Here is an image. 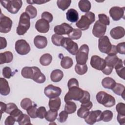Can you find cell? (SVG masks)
Here are the masks:
<instances>
[{
    "mask_svg": "<svg viewBox=\"0 0 125 125\" xmlns=\"http://www.w3.org/2000/svg\"><path fill=\"white\" fill-rule=\"evenodd\" d=\"M2 75L5 78L10 79L12 76L11 69L8 66H5L2 69Z\"/></svg>",
    "mask_w": 125,
    "mask_h": 125,
    "instance_id": "816d5d0a",
    "label": "cell"
},
{
    "mask_svg": "<svg viewBox=\"0 0 125 125\" xmlns=\"http://www.w3.org/2000/svg\"><path fill=\"white\" fill-rule=\"evenodd\" d=\"M79 7L81 11L87 13L91 9V3L88 0H81L78 3Z\"/></svg>",
    "mask_w": 125,
    "mask_h": 125,
    "instance_id": "f546056e",
    "label": "cell"
},
{
    "mask_svg": "<svg viewBox=\"0 0 125 125\" xmlns=\"http://www.w3.org/2000/svg\"><path fill=\"white\" fill-rule=\"evenodd\" d=\"M63 77V73L60 69L53 70L50 74L51 80L55 83H57L62 80Z\"/></svg>",
    "mask_w": 125,
    "mask_h": 125,
    "instance_id": "4316f807",
    "label": "cell"
},
{
    "mask_svg": "<svg viewBox=\"0 0 125 125\" xmlns=\"http://www.w3.org/2000/svg\"><path fill=\"white\" fill-rule=\"evenodd\" d=\"M10 92V88L7 81L3 78L0 79V93L3 96L8 95Z\"/></svg>",
    "mask_w": 125,
    "mask_h": 125,
    "instance_id": "7402d4cb",
    "label": "cell"
},
{
    "mask_svg": "<svg viewBox=\"0 0 125 125\" xmlns=\"http://www.w3.org/2000/svg\"><path fill=\"white\" fill-rule=\"evenodd\" d=\"M37 105L35 104L32 105L28 109H26V112L30 117L31 118H37Z\"/></svg>",
    "mask_w": 125,
    "mask_h": 125,
    "instance_id": "b9f144b4",
    "label": "cell"
},
{
    "mask_svg": "<svg viewBox=\"0 0 125 125\" xmlns=\"http://www.w3.org/2000/svg\"><path fill=\"white\" fill-rule=\"evenodd\" d=\"M102 113L100 110L89 111L88 115L84 118V121L87 124L93 125L96 122L102 120Z\"/></svg>",
    "mask_w": 125,
    "mask_h": 125,
    "instance_id": "7c38bea8",
    "label": "cell"
},
{
    "mask_svg": "<svg viewBox=\"0 0 125 125\" xmlns=\"http://www.w3.org/2000/svg\"><path fill=\"white\" fill-rule=\"evenodd\" d=\"M90 63L92 68L101 71H102L106 66L105 60L97 55L91 57Z\"/></svg>",
    "mask_w": 125,
    "mask_h": 125,
    "instance_id": "4fadbf2b",
    "label": "cell"
},
{
    "mask_svg": "<svg viewBox=\"0 0 125 125\" xmlns=\"http://www.w3.org/2000/svg\"><path fill=\"white\" fill-rule=\"evenodd\" d=\"M6 104L5 103L0 102V113L2 114L4 112H5L6 109Z\"/></svg>",
    "mask_w": 125,
    "mask_h": 125,
    "instance_id": "03108f58",
    "label": "cell"
},
{
    "mask_svg": "<svg viewBox=\"0 0 125 125\" xmlns=\"http://www.w3.org/2000/svg\"><path fill=\"white\" fill-rule=\"evenodd\" d=\"M15 49L18 54L21 55H25L29 53L31 48L29 43L24 40H19L15 44Z\"/></svg>",
    "mask_w": 125,
    "mask_h": 125,
    "instance_id": "ba28073f",
    "label": "cell"
},
{
    "mask_svg": "<svg viewBox=\"0 0 125 125\" xmlns=\"http://www.w3.org/2000/svg\"><path fill=\"white\" fill-rule=\"evenodd\" d=\"M0 3L9 13L16 14L22 6V1L21 0H6L1 1Z\"/></svg>",
    "mask_w": 125,
    "mask_h": 125,
    "instance_id": "277c9868",
    "label": "cell"
},
{
    "mask_svg": "<svg viewBox=\"0 0 125 125\" xmlns=\"http://www.w3.org/2000/svg\"><path fill=\"white\" fill-rule=\"evenodd\" d=\"M93 104L90 101L89 102L81 104V107L77 111V115L81 118H85L89 113V110L92 107Z\"/></svg>",
    "mask_w": 125,
    "mask_h": 125,
    "instance_id": "e0dca14e",
    "label": "cell"
},
{
    "mask_svg": "<svg viewBox=\"0 0 125 125\" xmlns=\"http://www.w3.org/2000/svg\"><path fill=\"white\" fill-rule=\"evenodd\" d=\"M68 114L65 110L61 111L59 114V117L57 119L58 121L61 123H64L68 118Z\"/></svg>",
    "mask_w": 125,
    "mask_h": 125,
    "instance_id": "f907efd6",
    "label": "cell"
},
{
    "mask_svg": "<svg viewBox=\"0 0 125 125\" xmlns=\"http://www.w3.org/2000/svg\"><path fill=\"white\" fill-rule=\"evenodd\" d=\"M124 89L125 86L123 84L119 83H116L115 85L112 90L114 93L119 96H121L124 99Z\"/></svg>",
    "mask_w": 125,
    "mask_h": 125,
    "instance_id": "e575fe53",
    "label": "cell"
},
{
    "mask_svg": "<svg viewBox=\"0 0 125 125\" xmlns=\"http://www.w3.org/2000/svg\"><path fill=\"white\" fill-rule=\"evenodd\" d=\"M16 122L15 119L11 115L8 116L5 120L4 124L5 125H13Z\"/></svg>",
    "mask_w": 125,
    "mask_h": 125,
    "instance_id": "680465c9",
    "label": "cell"
},
{
    "mask_svg": "<svg viewBox=\"0 0 125 125\" xmlns=\"http://www.w3.org/2000/svg\"><path fill=\"white\" fill-rule=\"evenodd\" d=\"M67 86L68 89L72 87L79 86V83L78 80L75 78H71L69 79L67 83Z\"/></svg>",
    "mask_w": 125,
    "mask_h": 125,
    "instance_id": "6f0895ef",
    "label": "cell"
},
{
    "mask_svg": "<svg viewBox=\"0 0 125 125\" xmlns=\"http://www.w3.org/2000/svg\"><path fill=\"white\" fill-rule=\"evenodd\" d=\"M117 119L119 124L124 125L125 124V115H121L118 113Z\"/></svg>",
    "mask_w": 125,
    "mask_h": 125,
    "instance_id": "94428289",
    "label": "cell"
},
{
    "mask_svg": "<svg viewBox=\"0 0 125 125\" xmlns=\"http://www.w3.org/2000/svg\"><path fill=\"white\" fill-rule=\"evenodd\" d=\"M112 45L108 37L106 36H104L99 39L98 48L102 53L108 54L111 50Z\"/></svg>",
    "mask_w": 125,
    "mask_h": 125,
    "instance_id": "9c48e42d",
    "label": "cell"
},
{
    "mask_svg": "<svg viewBox=\"0 0 125 125\" xmlns=\"http://www.w3.org/2000/svg\"><path fill=\"white\" fill-rule=\"evenodd\" d=\"M118 53L117 50H116V46L115 45H112V48L111 49L110 51L107 54L108 55H116Z\"/></svg>",
    "mask_w": 125,
    "mask_h": 125,
    "instance_id": "e7e4bbea",
    "label": "cell"
},
{
    "mask_svg": "<svg viewBox=\"0 0 125 125\" xmlns=\"http://www.w3.org/2000/svg\"><path fill=\"white\" fill-rule=\"evenodd\" d=\"M49 22L42 19L38 20L35 23V28L40 33H47L49 31Z\"/></svg>",
    "mask_w": 125,
    "mask_h": 125,
    "instance_id": "ac0fdd59",
    "label": "cell"
},
{
    "mask_svg": "<svg viewBox=\"0 0 125 125\" xmlns=\"http://www.w3.org/2000/svg\"><path fill=\"white\" fill-rule=\"evenodd\" d=\"M32 67L33 69V75L32 79L37 83H43L46 80L45 75L41 72V70L38 67Z\"/></svg>",
    "mask_w": 125,
    "mask_h": 125,
    "instance_id": "d6986e66",
    "label": "cell"
},
{
    "mask_svg": "<svg viewBox=\"0 0 125 125\" xmlns=\"http://www.w3.org/2000/svg\"><path fill=\"white\" fill-rule=\"evenodd\" d=\"M82 31L78 28L73 29L72 31L68 34V38L72 40H78L82 36Z\"/></svg>",
    "mask_w": 125,
    "mask_h": 125,
    "instance_id": "74e56055",
    "label": "cell"
},
{
    "mask_svg": "<svg viewBox=\"0 0 125 125\" xmlns=\"http://www.w3.org/2000/svg\"><path fill=\"white\" fill-rule=\"evenodd\" d=\"M68 92L64 96V102L71 101H80L83 95L84 90L79 87V86L72 87L69 89Z\"/></svg>",
    "mask_w": 125,
    "mask_h": 125,
    "instance_id": "5b68a950",
    "label": "cell"
},
{
    "mask_svg": "<svg viewBox=\"0 0 125 125\" xmlns=\"http://www.w3.org/2000/svg\"><path fill=\"white\" fill-rule=\"evenodd\" d=\"M46 108L44 106H40L37 108V117L40 119H43L45 118V116L46 113Z\"/></svg>",
    "mask_w": 125,
    "mask_h": 125,
    "instance_id": "7dc6e473",
    "label": "cell"
},
{
    "mask_svg": "<svg viewBox=\"0 0 125 125\" xmlns=\"http://www.w3.org/2000/svg\"><path fill=\"white\" fill-rule=\"evenodd\" d=\"M21 74L24 78L32 79L33 75V67L25 66L23 67L21 70Z\"/></svg>",
    "mask_w": 125,
    "mask_h": 125,
    "instance_id": "836d02e7",
    "label": "cell"
},
{
    "mask_svg": "<svg viewBox=\"0 0 125 125\" xmlns=\"http://www.w3.org/2000/svg\"><path fill=\"white\" fill-rule=\"evenodd\" d=\"M95 20V14L88 12L83 15L81 19L76 22V25L81 30H85L89 28V26Z\"/></svg>",
    "mask_w": 125,
    "mask_h": 125,
    "instance_id": "6da1fadb",
    "label": "cell"
},
{
    "mask_svg": "<svg viewBox=\"0 0 125 125\" xmlns=\"http://www.w3.org/2000/svg\"><path fill=\"white\" fill-rule=\"evenodd\" d=\"M99 21L102 23L106 25H109L110 24L109 18L104 14H100L98 15Z\"/></svg>",
    "mask_w": 125,
    "mask_h": 125,
    "instance_id": "bcb514c9",
    "label": "cell"
},
{
    "mask_svg": "<svg viewBox=\"0 0 125 125\" xmlns=\"http://www.w3.org/2000/svg\"><path fill=\"white\" fill-rule=\"evenodd\" d=\"M77 109V106L76 104L71 101H69L65 102V104L64 106V110L68 114L74 113Z\"/></svg>",
    "mask_w": 125,
    "mask_h": 125,
    "instance_id": "1f68e13d",
    "label": "cell"
},
{
    "mask_svg": "<svg viewBox=\"0 0 125 125\" xmlns=\"http://www.w3.org/2000/svg\"><path fill=\"white\" fill-rule=\"evenodd\" d=\"M61 93L62 89L61 88L52 84H49L44 89V94L49 99L58 97L61 95Z\"/></svg>",
    "mask_w": 125,
    "mask_h": 125,
    "instance_id": "8fae6325",
    "label": "cell"
},
{
    "mask_svg": "<svg viewBox=\"0 0 125 125\" xmlns=\"http://www.w3.org/2000/svg\"><path fill=\"white\" fill-rule=\"evenodd\" d=\"M125 7L113 6L110 8L109 13L110 17L115 21H119L124 17Z\"/></svg>",
    "mask_w": 125,
    "mask_h": 125,
    "instance_id": "9a60e30c",
    "label": "cell"
},
{
    "mask_svg": "<svg viewBox=\"0 0 125 125\" xmlns=\"http://www.w3.org/2000/svg\"><path fill=\"white\" fill-rule=\"evenodd\" d=\"M52 61V56L49 53L43 54L40 59V62L43 66L49 65Z\"/></svg>",
    "mask_w": 125,
    "mask_h": 125,
    "instance_id": "d6a6232c",
    "label": "cell"
},
{
    "mask_svg": "<svg viewBox=\"0 0 125 125\" xmlns=\"http://www.w3.org/2000/svg\"><path fill=\"white\" fill-rule=\"evenodd\" d=\"M23 114L22 112L18 108L15 109L10 114V115L12 116L16 120V122H18V120L20 119V118L22 116Z\"/></svg>",
    "mask_w": 125,
    "mask_h": 125,
    "instance_id": "681fc988",
    "label": "cell"
},
{
    "mask_svg": "<svg viewBox=\"0 0 125 125\" xmlns=\"http://www.w3.org/2000/svg\"><path fill=\"white\" fill-rule=\"evenodd\" d=\"M87 66L86 64H81L77 63L75 67V72L80 75H82L86 73L87 71Z\"/></svg>",
    "mask_w": 125,
    "mask_h": 125,
    "instance_id": "8d00e7d4",
    "label": "cell"
},
{
    "mask_svg": "<svg viewBox=\"0 0 125 125\" xmlns=\"http://www.w3.org/2000/svg\"><path fill=\"white\" fill-rule=\"evenodd\" d=\"M63 38V37L62 35H60L57 34H53L51 37V41L53 44L55 45L60 46H61V41Z\"/></svg>",
    "mask_w": 125,
    "mask_h": 125,
    "instance_id": "ee69618b",
    "label": "cell"
},
{
    "mask_svg": "<svg viewBox=\"0 0 125 125\" xmlns=\"http://www.w3.org/2000/svg\"><path fill=\"white\" fill-rule=\"evenodd\" d=\"M30 17L25 12H23L21 15L19 24L16 30L18 35H23L26 33L30 27Z\"/></svg>",
    "mask_w": 125,
    "mask_h": 125,
    "instance_id": "7a4b0ae2",
    "label": "cell"
},
{
    "mask_svg": "<svg viewBox=\"0 0 125 125\" xmlns=\"http://www.w3.org/2000/svg\"><path fill=\"white\" fill-rule=\"evenodd\" d=\"M12 23V21L9 17L1 13L0 18V32L1 33H7L10 31Z\"/></svg>",
    "mask_w": 125,
    "mask_h": 125,
    "instance_id": "30bf717a",
    "label": "cell"
},
{
    "mask_svg": "<svg viewBox=\"0 0 125 125\" xmlns=\"http://www.w3.org/2000/svg\"><path fill=\"white\" fill-rule=\"evenodd\" d=\"M58 116V111H53L52 110H49L46 112L45 119L47 121L50 122H54Z\"/></svg>",
    "mask_w": 125,
    "mask_h": 125,
    "instance_id": "d590c367",
    "label": "cell"
},
{
    "mask_svg": "<svg viewBox=\"0 0 125 125\" xmlns=\"http://www.w3.org/2000/svg\"><path fill=\"white\" fill-rule=\"evenodd\" d=\"M116 46V50L118 53L124 55L125 54V42H123L119 43Z\"/></svg>",
    "mask_w": 125,
    "mask_h": 125,
    "instance_id": "9f6ffc18",
    "label": "cell"
},
{
    "mask_svg": "<svg viewBox=\"0 0 125 125\" xmlns=\"http://www.w3.org/2000/svg\"><path fill=\"white\" fill-rule=\"evenodd\" d=\"M89 47L87 44L82 45L79 49L76 55V60L77 63L81 64H86L88 59Z\"/></svg>",
    "mask_w": 125,
    "mask_h": 125,
    "instance_id": "8992f818",
    "label": "cell"
},
{
    "mask_svg": "<svg viewBox=\"0 0 125 125\" xmlns=\"http://www.w3.org/2000/svg\"><path fill=\"white\" fill-rule=\"evenodd\" d=\"M66 19L70 22H77L79 20V14L77 10L71 8L68 10L66 13Z\"/></svg>",
    "mask_w": 125,
    "mask_h": 125,
    "instance_id": "603a6c76",
    "label": "cell"
},
{
    "mask_svg": "<svg viewBox=\"0 0 125 125\" xmlns=\"http://www.w3.org/2000/svg\"><path fill=\"white\" fill-rule=\"evenodd\" d=\"M13 59V55L10 51H6L0 53V64L10 63Z\"/></svg>",
    "mask_w": 125,
    "mask_h": 125,
    "instance_id": "d4e9b609",
    "label": "cell"
},
{
    "mask_svg": "<svg viewBox=\"0 0 125 125\" xmlns=\"http://www.w3.org/2000/svg\"><path fill=\"white\" fill-rule=\"evenodd\" d=\"M111 37L115 40L120 39L123 38L125 35L124 28L121 26H117L112 28L110 32Z\"/></svg>",
    "mask_w": 125,
    "mask_h": 125,
    "instance_id": "ffe728a7",
    "label": "cell"
},
{
    "mask_svg": "<svg viewBox=\"0 0 125 125\" xmlns=\"http://www.w3.org/2000/svg\"><path fill=\"white\" fill-rule=\"evenodd\" d=\"M6 109L5 110V112L8 114H10V113L15 109L17 108L18 107L15 104L13 103H9L7 104H6Z\"/></svg>",
    "mask_w": 125,
    "mask_h": 125,
    "instance_id": "11a10c76",
    "label": "cell"
},
{
    "mask_svg": "<svg viewBox=\"0 0 125 125\" xmlns=\"http://www.w3.org/2000/svg\"><path fill=\"white\" fill-rule=\"evenodd\" d=\"M49 1L45 0H26V2L32 5L33 4H42L45 3L46 2H48Z\"/></svg>",
    "mask_w": 125,
    "mask_h": 125,
    "instance_id": "91938a15",
    "label": "cell"
},
{
    "mask_svg": "<svg viewBox=\"0 0 125 125\" xmlns=\"http://www.w3.org/2000/svg\"><path fill=\"white\" fill-rule=\"evenodd\" d=\"M71 3V0H58L57 1L58 7L63 11L67 9L70 5Z\"/></svg>",
    "mask_w": 125,
    "mask_h": 125,
    "instance_id": "f35d334b",
    "label": "cell"
},
{
    "mask_svg": "<svg viewBox=\"0 0 125 125\" xmlns=\"http://www.w3.org/2000/svg\"><path fill=\"white\" fill-rule=\"evenodd\" d=\"M61 44V46L66 49L72 55H76L79 50L77 43L69 38L63 37Z\"/></svg>",
    "mask_w": 125,
    "mask_h": 125,
    "instance_id": "52a82bcc",
    "label": "cell"
},
{
    "mask_svg": "<svg viewBox=\"0 0 125 125\" xmlns=\"http://www.w3.org/2000/svg\"><path fill=\"white\" fill-rule=\"evenodd\" d=\"M32 105V102L31 99L28 98L23 99L21 102V106L23 109L26 110Z\"/></svg>",
    "mask_w": 125,
    "mask_h": 125,
    "instance_id": "f6af8a7d",
    "label": "cell"
},
{
    "mask_svg": "<svg viewBox=\"0 0 125 125\" xmlns=\"http://www.w3.org/2000/svg\"><path fill=\"white\" fill-rule=\"evenodd\" d=\"M41 17H42V19L45 20V21H47L49 23L51 22L53 19V17L52 14L47 11L43 12L42 14Z\"/></svg>",
    "mask_w": 125,
    "mask_h": 125,
    "instance_id": "f5cc1de1",
    "label": "cell"
},
{
    "mask_svg": "<svg viewBox=\"0 0 125 125\" xmlns=\"http://www.w3.org/2000/svg\"><path fill=\"white\" fill-rule=\"evenodd\" d=\"M97 101L105 107H111L115 104L116 101L114 97L104 91L99 92L96 96Z\"/></svg>",
    "mask_w": 125,
    "mask_h": 125,
    "instance_id": "3957f363",
    "label": "cell"
},
{
    "mask_svg": "<svg viewBox=\"0 0 125 125\" xmlns=\"http://www.w3.org/2000/svg\"><path fill=\"white\" fill-rule=\"evenodd\" d=\"M72 27L67 23L63 22L61 25H56L54 28V32L58 35H62L69 34L73 30Z\"/></svg>",
    "mask_w": 125,
    "mask_h": 125,
    "instance_id": "2e32d148",
    "label": "cell"
},
{
    "mask_svg": "<svg viewBox=\"0 0 125 125\" xmlns=\"http://www.w3.org/2000/svg\"><path fill=\"white\" fill-rule=\"evenodd\" d=\"M90 99V95L89 93L87 91L84 90L83 95V97L79 101L81 104H84V103H86L89 102Z\"/></svg>",
    "mask_w": 125,
    "mask_h": 125,
    "instance_id": "db71d44e",
    "label": "cell"
},
{
    "mask_svg": "<svg viewBox=\"0 0 125 125\" xmlns=\"http://www.w3.org/2000/svg\"><path fill=\"white\" fill-rule=\"evenodd\" d=\"M73 64V62L70 57L68 56L63 57L62 58L61 61V65L64 69H69L71 68Z\"/></svg>",
    "mask_w": 125,
    "mask_h": 125,
    "instance_id": "4dcf8cb0",
    "label": "cell"
},
{
    "mask_svg": "<svg viewBox=\"0 0 125 125\" xmlns=\"http://www.w3.org/2000/svg\"><path fill=\"white\" fill-rule=\"evenodd\" d=\"M19 125H31V122H30V119L29 117V115L28 116L26 114H23L22 116L20 118V119L18 120V122Z\"/></svg>",
    "mask_w": 125,
    "mask_h": 125,
    "instance_id": "7bdbcfd3",
    "label": "cell"
},
{
    "mask_svg": "<svg viewBox=\"0 0 125 125\" xmlns=\"http://www.w3.org/2000/svg\"><path fill=\"white\" fill-rule=\"evenodd\" d=\"M106 30V26L99 21H97L94 24L92 29V34L93 35L97 38H101L103 37Z\"/></svg>",
    "mask_w": 125,
    "mask_h": 125,
    "instance_id": "5bb4252c",
    "label": "cell"
},
{
    "mask_svg": "<svg viewBox=\"0 0 125 125\" xmlns=\"http://www.w3.org/2000/svg\"><path fill=\"white\" fill-rule=\"evenodd\" d=\"M25 13L27 14L30 19H34L37 16V10L35 7L31 5H29L26 8Z\"/></svg>",
    "mask_w": 125,
    "mask_h": 125,
    "instance_id": "ab89813d",
    "label": "cell"
},
{
    "mask_svg": "<svg viewBox=\"0 0 125 125\" xmlns=\"http://www.w3.org/2000/svg\"><path fill=\"white\" fill-rule=\"evenodd\" d=\"M119 59H120L117 57L116 55H108L105 57L104 60L106 63V65L113 69L114 66L119 62Z\"/></svg>",
    "mask_w": 125,
    "mask_h": 125,
    "instance_id": "484cf974",
    "label": "cell"
},
{
    "mask_svg": "<svg viewBox=\"0 0 125 125\" xmlns=\"http://www.w3.org/2000/svg\"><path fill=\"white\" fill-rule=\"evenodd\" d=\"M114 68L115 69L117 75L123 79L125 80V67L123 65V61L121 59H119V62L116 64V65L114 66Z\"/></svg>",
    "mask_w": 125,
    "mask_h": 125,
    "instance_id": "83f0119b",
    "label": "cell"
},
{
    "mask_svg": "<svg viewBox=\"0 0 125 125\" xmlns=\"http://www.w3.org/2000/svg\"><path fill=\"white\" fill-rule=\"evenodd\" d=\"M116 109L118 114L125 115V104L119 103L116 106Z\"/></svg>",
    "mask_w": 125,
    "mask_h": 125,
    "instance_id": "c3c4849f",
    "label": "cell"
},
{
    "mask_svg": "<svg viewBox=\"0 0 125 125\" xmlns=\"http://www.w3.org/2000/svg\"><path fill=\"white\" fill-rule=\"evenodd\" d=\"M113 116V112L111 111L104 110L102 113V120L104 122H108L112 119Z\"/></svg>",
    "mask_w": 125,
    "mask_h": 125,
    "instance_id": "60d3db41",
    "label": "cell"
},
{
    "mask_svg": "<svg viewBox=\"0 0 125 125\" xmlns=\"http://www.w3.org/2000/svg\"><path fill=\"white\" fill-rule=\"evenodd\" d=\"M34 43L37 48L43 49L47 46V40L44 36L37 35L34 38Z\"/></svg>",
    "mask_w": 125,
    "mask_h": 125,
    "instance_id": "44dd1931",
    "label": "cell"
},
{
    "mask_svg": "<svg viewBox=\"0 0 125 125\" xmlns=\"http://www.w3.org/2000/svg\"><path fill=\"white\" fill-rule=\"evenodd\" d=\"M112 70H113V68H112L111 67H109L106 65L105 68L102 71L105 75H110L112 73Z\"/></svg>",
    "mask_w": 125,
    "mask_h": 125,
    "instance_id": "be15d7a7",
    "label": "cell"
},
{
    "mask_svg": "<svg viewBox=\"0 0 125 125\" xmlns=\"http://www.w3.org/2000/svg\"><path fill=\"white\" fill-rule=\"evenodd\" d=\"M115 81L111 77H105L102 80V84L103 86L107 89H112L116 84Z\"/></svg>",
    "mask_w": 125,
    "mask_h": 125,
    "instance_id": "f1b7e54d",
    "label": "cell"
},
{
    "mask_svg": "<svg viewBox=\"0 0 125 125\" xmlns=\"http://www.w3.org/2000/svg\"><path fill=\"white\" fill-rule=\"evenodd\" d=\"M61 105V100L59 97L49 99L48 105L50 110L58 111V110H59L60 108Z\"/></svg>",
    "mask_w": 125,
    "mask_h": 125,
    "instance_id": "cb8c5ba5",
    "label": "cell"
},
{
    "mask_svg": "<svg viewBox=\"0 0 125 125\" xmlns=\"http://www.w3.org/2000/svg\"><path fill=\"white\" fill-rule=\"evenodd\" d=\"M7 46V41L5 38L0 37V49L5 48Z\"/></svg>",
    "mask_w": 125,
    "mask_h": 125,
    "instance_id": "6125c7cd",
    "label": "cell"
}]
</instances>
